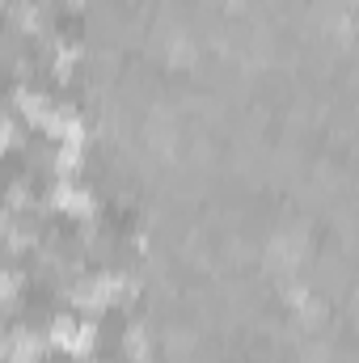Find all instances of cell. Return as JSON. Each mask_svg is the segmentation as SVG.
<instances>
[{
    "label": "cell",
    "mask_w": 359,
    "mask_h": 363,
    "mask_svg": "<svg viewBox=\"0 0 359 363\" xmlns=\"http://www.w3.org/2000/svg\"><path fill=\"white\" fill-rule=\"evenodd\" d=\"M4 207H9L13 216H17V211H21V216H34V211H38V199H34L30 182H21V178L13 182V186L4 190Z\"/></svg>",
    "instance_id": "ba28073f"
},
{
    "label": "cell",
    "mask_w": 359,
    "mask_h": 363,
    "mask_svg": "<svg viewBox=\"0 0 359 363\" xmlns=\"http://www.w3.org/2000/svg\"><path fill=\"white\" fill-rule=\"evenodd\" d=\"M4 351H9V330L0 325V363H4Z\"/></svg>",
    "instance_id": "30bf717a"
},
{
    "label": "cell",
    "mask_w": 359,
    "mask_h": 363,
    "mask_svg": "<svg viewBox=\"0 0 359 363\" xmlns=\"http://www.w3.org/2000/svg\"><path fill=\"white\" fill-rule=\"evenodd\" d=\"M9 21H13L17 34H38L43 30V9L34 0H13L9 4Z\"/></svg>",
    "instance_id": "8992f818"
},
{
    "label": "cell",
    "mask_w": 359,
    "mask_h": 363,
    "mask_svg": "<svg viewBox=\"0 0 359 363\" xmlns=\"http://www.w3.org/2000/svg\"><path fill=\"white\" fill-rule=\"evenodd\" d=\"M13 106H17V118H21V123L43 127V118H47V110H51V97H47V93H34V89H17L13 93Z\"/></svg>",
    "instance_id": "277c9868"
},
{
    "label": "cell",
    "mask_w": 359,
    "mask_h": 363,
    "mask_svg": "<svg viewBox=\"0 0 359 363\" xmlns=\"http://www.w3.org/2000/svg\"><path fill=\"white\" fill-rule=\"evenodd\" d=\"M0 4H9V0H0Z\"/></svg>",
    "instance_id": "8fae6325"
},
{
    "label": "cell",
    "mask_w": 359,
    "mask_h": 363,
    "mask_svg": "<svg viewBox=\"0 0 359 363\" xmlns=\"http://www.w3.org/2000/svg\"><path fill=\"white\" fill-rule=\"evenodd\" d=\"M118 347H123V355H127V363H148L153 355V347H148V330L140 325V321H131L127 330H123V338H118Z\"/></svg>",
    "instance_id": "5b68a950"
},
{
    "label": "cell",
    "mask_w": 359,
    "mask_h": 363,
    "mask_svg": "<svg viewBox=\"0 0 359 363\" xmlns=\"http://www.w3.org/2000/svg\"><path fill=\"white\" fill-rule=\"evenodd\" d=\"M68 300L85 313V317H97L106 308H114V274H81L68 283Z\"/></svg>",
    "instance_id": "6da1fadb"
},
{
    "label": "cell",
    "mask_w": 359,
    "mask_h": 363,
    "mask_svg": "<svg viewBox=\"0 0 359 363\" xmlns=\"http://www.w3.org/2000/svg\"><path fill=\"white\" fill-rule=\"evenodd\" d=\"M47 203L60 216H72V220H89L93 211H97V199L85 186H77V178H55V186L47 190Z\"/></svg>",
    "instance_id": "7a4b0ae2"
},
{
    "label": "cell",
    "mask_w": 359,
    "mask_h": 363,
    "mask_svg": "<svg viewBox=\"0 0 359 363\" xmlns=\"http://www.w3.org/2000/svg\"><path fill=\"white\" fill-rule=\"evenodd\" d=\"M43 355H47V338L38 330H13L9 334L4 363H43Z\"/></svg>",
    "instance_id": "3957f363"
},
{
    "label": "cell",
    "mask_w": 359,
    "mask_h": 363,
    "mask_svg": "<svg viewBox=\"0 0 359 363\" xmlns=\"http://www.w3.org/2000/svg\"><path fill=\"white\" fill-rule=\"evenodd\" d=\"M21 287H26V274L13 267H0V317H9L21 304Z\"/></svg>",
    "instance_id": "52a82bcc"
},
{
    "label": "cell",
    "mask_w": 359,
    "mask_h": 363,
    "mask_svg": "<svg viewBox=\"0 0 359 363\" xmlns=\"http://www.w3.org/2000/svg\"><path fill=\"white\" fill-rule=\"evenodd\" d=\"M26 148V127L17 114H0V152H17Z\"/></svg>",
    "instance_id": "9c48e42d"
}]
</instances>
